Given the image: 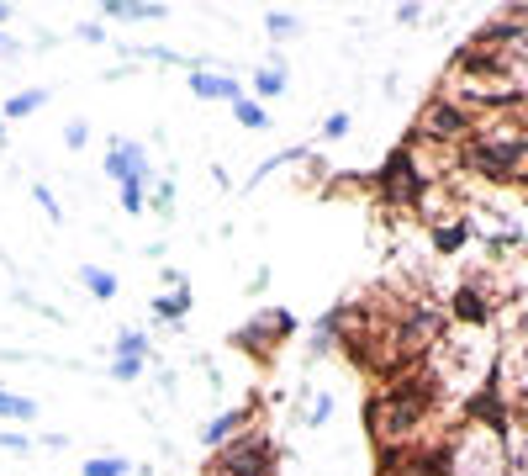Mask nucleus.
Here are the masks:
<instances>
[{
    "instance_id": "nucleus-1",
    "label": "nucleus",
    "mask_w": 528,
    "mask_h": 476,
    "mask_svg": "<svg viewBox=\"0 0 528 476\" xmlns=\"http://www.w3.org/2000/svg\"><path fill=\"white\" fill-rule=\"evenodd\" d=\"M439 476H507V429L460 413L439 434Z\"/></svg>"
},
{
    "instance_id": "nucleus-2",
    "label": "nucleus",
    "mask_w": 528,
    "mask_h": 476,
    "mask_svg": "<svg viewBox=\"0 0 528 476\" xmlns=\"http://www.w3.org/2000/svg\"><path fill=\"white\" fill-rule=\"evenodd\" d=\"M428 191H433V180L423 175V164L412 159L407 143H396V149L386 154V164L370 175V196L391 212H418L428 201Z\"/></svg>"
},
{
    "instance_id": "nucleus-3",
    "label": "nucleus",
    "mask_w": 528,
    "mask_h": 476,
    "mask_svg": "<svg viewBox=\"0 0 528 476\" xmlns=\"http://www.w3.org/2000/svg\"><path fill=\"white\" fill-rule=\"evenodd\" d=\"M470 133H476V117L465 112V106H455L449 96H433L423 101V112H418V122H412V133H407V143H423V149H444V154H460L465 143H470Z\"/></svg>"
},
{
    "instance_id": "nucleus-4",
    "label": "nucleus",
    "mask_w": 528,
    "mask_h": 476,
    "mask_svg": "<svg viewBox=\"0 0 528 476\" xmlns=\"http://www.w3.org/2000/svg\"><path fill=\"white\" fill-rule=\"evenodd\" d=\"M206 476H280V445L270 429H249L233 445H222L206 455Z\"/></svg>"
},
{
    "instance_id": "nucleus-5",
    "label": "nucleus",
    "mask_w": 528,
    "mask_h": 476,
    "mask_svg": "<svg viewBox=\"0 0 528 476\" xmlns=\"http://www.w3.org/2000/svg\"><path fill=\"white\" fill-rule=\"evenodd\" d=\"M296 328H301V318L291 313V307H275V302H264L254 318H243L233 334H228V344L238 355H249V360H275L280 355V344H291L296 339Z\"/></svg>"
},
{
    "instance_id": "nucleus-6",
    "label": "nucleus",
    "mask_w": 528,
    "mask_h": 476,
    "mask_svg": "<svg viewBox=\"0 0 528 476\" xmlns=\"http://www.w3.org/2000/svg\"><path fill=\"white\" fill-rule=\"evenodd\" d=\"M259 408H264L259 392H249L243 402H233V408H222V413L206 418V424H201V445H206V455L222 450V445H233L238 434H249V429L259 424Z\"/></svg>"
},
{
    "instance_id": "nucleus-7",
    "label": "nucleus",
    "mask_w": 528,
    "mask_h": 476,
    "mask_svg": "<svg viewBox=\"0 0 528 476\" xmlns=\"http://www.w3.org/2000/svg\"><path fill=\"white\" fill-rule=\"evenodd\" d=\"M185 85H191V96L196 101H243V96H249V90H243L238 85V75H233V69H217L212 59H206V64H196L191 69V80H185Z\"/></svg>"
},
{
    "instance_id": "nucleus-8",
    "label": "nucleus",
    "mask_w": 528,
    "mask_h": 476,
    "mask_svg": "<svg viewBox=\"0 0 528 476\" xmlns=\"http://www.w3.org/2000/svg\"><path fill=\"white\" fill-rule=\"evenodd\" d=\"M154 318L159 323H175V328L191 318V281H185L180 270H164V291L154 297Z\"/></svg>"
},
{
    "instance_id": "nucleus-9",
    "label": "nucleus",
    "mask_w": 528,
    "mask_h": 476,
    "mask_svg": "<svg viewBox=\"0 0 528 476\" xmlns=\"http://www.w3.org/2000/svg\"><path fill=\"white\" fill-rule=\"evenodd\" d=\"M333 408H338L333 392H312V387H296L291 392V418H296L301 429H328Z\"/></svg>"
},
{
    "instance_id": "nucleus-10",
    "label": "nucleus",
    "mask_w": 528,
    "mask_h": 476,
    "mask_svg": "<svg viewBox=\"0 0 528 476\" xmlns=\"http://www.w3.org/2000/svg\"><path fill=\"white\" fill-rule=\"evenodd\" d=\"M254 90L249 96L254 101H280L291 90V64H286V53H270L264 64H254V80H249Z\"/></svg>"
},
{
    "instance_id": "nucleus-11",
    "label": "nucleus",
    "mask_w": 528,
    "mask_h": 476,
    "mask_svg": "<svg viewBox=\"0 0 528 476\" xmlns=\"http://www.w3.org/2000/svg\"><path fill=\"white\" fill-rule=\"evenodd\" d=\"M169 6L164 0H101V22H122V27H138V22H164Z\"/></svg>"
},
{
    "instance_id": "nucleus-12",
    "label": "nucleus",
    "mask_w": 528,
    "mask_h": 476,
    "mask_svg": "<svg viewBox=\"0 0 528 476\" xmlns=\"http://www.w3.org/2000/svg\"><path fill=\"white\" fill-rule=\"evenodd\" d=\"M470 238H476V223H470V217L460 212V217H449V223H433L428 244H433V254H439V260H455V254L470 244Z\"/></svg>"
},
{
    "instance_id": "nucleus-13",
    "label": "nucleus",
    "mask_w": 528,
    "mask_h": 476,
    "mask_svg": "<svg viewBox=\"0 0 528 476\" xmlns=\"http://www.w3.org/2000/svg\"><path fill=\"white\" fill-rule=\"evenodd\" d=\"M132 149H138V138H122V133L106 143L101 170H106V180H111V186H132Z\"/></svg>"
},
{
    "instance_id": "nucleus-14",
    "label": "nucleus",
    "mask_w": 528,
    "mask_h": 476,
    "mask_svg": "<svg viewBox=\"0 0 528 476\" xmlns=\"http://www.w3.org/2000/svg\"><path fill=\"white\" fill-rule=\"evenodd\" d=\"M507 476H528V413L507 418Z\"/></svg>"
},
{
    "instance_id": "nucleus-15",
    "label": "nucleus",
    "mask_w": 528,
    "mask_h": 476,
    "mask_svg": "<svg viewBox=\"0 0 528 476\" xmlns=\"http://www.w3.org/2000/svg\"><path fill=\"white\" fill-rule=\"evenodd\" d=\"M301 159H312V143H291V149H275L270 159H259V164H254V175L243 180V191H254L259 180H270L275 170H286V164H301Z\"/></svg>"
},
{
    "instance_id": "nucleus-16",
    "label": "nucleus",
    "mask_w": 528,
    "mask_h": 476,
    "mask_svg": "<svg viewBox=\"0 0 528 476\" xmlns=\"http://www.w3.org/2000/svg\"><path fill=\"white\" fill-rule=\"evenodd\" d=\"M328 355H338V302L312 323V339H307V360H328Z\"/></svg>"
},
{
    "instance_id": "nucleus-17",
    "label": "nucleus",
    "mask_w": 528,
    "mask_h": 476,
    "mask_svg": "<svg viewBox=\"0 0 528 476\" xmlns=\"http://www.w3.org/2000/svg\"><path fill=\"white\" fill-rule=\"evenodd\" d=\"M48 101H53V90H43V85L16 90V96H6V106H0V117H6V122H27V117H37V112H43Z\"/></svg>"
},
{
    "instance_id": "nucleus-18",
    "label": "nucleus",
    "mask_w": 528,
    "mask_h": 476,
    "mask_svg": "<svg viewBox=\"0 0 528 476\" xmlns=\"http://www.w3.org/2000/svg\"><path fill=\"white\" fill-rule=\"evenodd\" d=\"M80 286H85L96 302H111V297L122 291V276H117V270H106V265H80Z\"/></svg>"
},
{
    "instance_id": "nucleus-19",
    "label": "nucleus",
    "mask_w": 528,
    "mask_h": 476,
    "mask_svg": "<svg viewBox=\"0 0 528 476\" xmlns=\"http://www.w3.org/2000/svg\"><path fill=\"white\" fill-rule=\"evenodd\" d=\"M0 424H37V402L27 392L0 387Z\"/></svg>"
},
{
    "instance_id": "nucleus-20",
    "label": "nucleus",
    "mask_w": 528,
    "mask_h": 476,
    "mask_svg": "<svg viewBox=\"0 0 528 476\" xmlns=\"http://www.w3.org/2000/svg\"><path fill=\"white\" fill-rule=\"evenodd\" d=\"M233 122L238 127H249V133H270V106L264 101H254V96H243V101H233Z\"/></svg>"
},
{
    "instance_id": "nucleus-21",
    "label": "nucleus",
    "mask_w": 528,
    "mask_h": 476,
    "mask_svg": "<svg viewBox=\"0 0 528 476\" xmlns=\"http://www.w3.org/2000/svg\"><path fill=\"white\" fill-rule=\"evenodd\" d=\"M111 360H148V334L143 328H117V339H111Z\"/></svg>"
},
{
    "instance_id": "nucleus-22",
    "label": "nucleus",
    "mask_w": 528,
    "mask_h": 476,
    "mask_svg": "<svg viewBox=\"0 0 528 476\" xmlns=\"http://www.w3.org/2000/svg\"><path fill=\"white\" fill-rule=\"evenodd\" d=\"M264 32H270L275 43H291V38H301V16L296 11H270L264 16Z\"/></svg>"
},
{
    "instance_id": "nucleus-23",
    "label": "nucleus",
    "mask_w": 528,
    "mask_h": 476,
    "mask_svg": "<svg viewBox=\"0 0 528 476\" xmlns=\"http://www.w3.org/2000/svg\"><path fill=\"white\" fill-rule=\"evenodd\" d=\"M80 476H132V461L127 455H90L80 466Z\"/></svg>"
},
{
    "instance_id": "nucleus-24",
    "label": "nucleus",
    "mask_w": 528,
    "mask_h": 476,
    "mask_svg": "<svg viewBox=\"0 0 528 476\" xmlns=\"http://www.w3.org/2000/svg\"><path fill=\"white\" fill-rule=\"evenodd\" d=\"M148 207L175 212V175H154V186H148Z\"/></svg>"
},
{
    "instance_id": "nucleus-25",
    "label": "nucleus",
    "mask_w": 528,
    "mask_h": 476,
    "mask_svg": "<svg viewBox=\"0 0 528 476\" xmlns=\"http://www.w3.org/2000/svg\"><path fill=\"white\" fill-rule=\"evenodd\" d=\"M349 127H354L349 112H328L323 127H317V143H344V138H349Z\"/></svg>"
},
{
    "instance_id": "nucleus-26",
    "label": "nucleus",
    "mask_w": 528,
    "mask_h": 476,
    "mask_svg": "<svg viewBox=\"0 0 528 476\" xmlns=\"http://www.w3.org/2000/svg\"><path fill=\"white\" fill-rule=\"evenodd\" d=\"M117 201L127 217H143L148 212V186H117Z\"/></svg>"
},
{
    "instance_id": "nucleus-27",
    "label": "nucleus",
    "mask_w": 528,
    "mask_h": 476,
    "mask_svg": "<svg viewBox=\"0 0 528 476\" xmlns=\"http://www.w3.org/2000/svg\"><path fill=\"white\" fill-rule=\"evenodd\" d=\"M85 143H90V122H85V117H69V122H64V149L80 154Z\"/></svg>"
},
{
    "instance_id": "nucleus-28",
    "label": "nucleus",
    "mask_w": 528,
    "mask_h": 476,
    "mask_svg": "<svg viewBox=\"0 0 528 476\" xmlns=\"http://www.w3.org/2000/svg\"><path fill=\"white\" fill-rule=\"evenodd\" d=\"M32 201H37V207H43V212H48V223H59V217H64V207H59V196H53V191L43 186V180H37V186H32Z\"/></svg>"
},
{
    "instance_id": "nucleus-29",
    "label": "nucleus",
    "mask_w": 528,
    "mask_h": 476,
    "mask_svg": "<svg viewBox=\"0 0 528 476\" xmlns=\"http://www.w3.org/2000/svg\"><path fill=\"white\" fill-rule=\"evenodd\" d=\"M74 38H80V43H90V48H96V43H106V22H101V16H85V22H80V27H74Z\"/></svg>"
},
{
    "instance_id": "nucleus-30",
    "label": "nucleus",
    "mask_w": 528,
    "mask_h": 476,
    "mask_svg": "<svg viewBox=\"0 0 528 476\" xmlns=\"http://www.w3.org/2000/svg\"><path fill=\"white\" fill-rule=\"evenodd\" d=\"M148 360H111V381H122V387H132V381L143 376Z\"/></svg>"
},
{
    "instance_id": "nucleus-31",
    "label": "nucleus",
    "mask_w": 528,
    "mask_h": 476,
    "mask_svg": "<svg viewBox=\"0 0 528 476\" xmlns=\"http://www.w3.org/2000/svg\"><path fill=\"white\" fill-rule=\"evenodd\" d=\"M0 450L27 455V450H37V445H32V434H22V429H0Z\"/></svg>"
},
{
    "instance_id": "nucleus-32",
    "label": "nucleus",
    "mask_w": 528,
    "mask_h": 476,
    "mask_svg": "<svg viewBox=\"0 0 528 476\" xmlns=\"http://www.w3.org/2000/svg\"><path fill=\"white\" fill-rule=\"evenodd\" d=\"M396 22H402V27H418V22H423V6H396Z\"/></svg>"
},
{
    "instance_id": "nucleus-33",
    "label": "nucleus",
    "mask_w": 528,
    "mask_h": 476,
    "mask_svg": "<svg viewBox=\"0 0 528 476\" xmlns=\"http://www.w3.org/2000/svg\"><path fill=\"white\" fill-rule=\"evenodd\" d=\"M264 286H270V270H264V265H259V270H254V276H249V297H259V291H264Z\"/></svg>"
},
{
    "instance_id": "nucleus-34",
    "label": "nucleus",
    "mask_w": 528,
    "mask_h": 476,
    "mask_svg": "<svg viewBox=\"0 0 528 476\" xmlns=\"http://www.w3.org/2000/svg\"><path fill=\"white\" fill-rule=\"evenodd\" d=\"M6 22H11V6H0V32H6Z\"/></svg>"
},
{
    "instance_id": "nucleus-35",
    "label": "nucleus",
    "mask_w": 528,
    "mask_h": 476,
    "mask_svg": "<svg viewBox=\"0 0 528 476\" xmlns=\"http://www.w3.org/2000/svg\"><path fill=\"white\" fill-rule=\"evenodd\" d=\"M132 476H154V471H148V466H132Z\"/></svg>"
},
{
    "instance_id": "nucleus-36",
    "label": "nucleus",
    "mask_w": 528,
    "mask_h": 476,
    "mask_svg": "<svg viewBox=\"0 0 528 476\" xmlns=\"http://www.w3.org/2000/svg\"><path fill=\"white\" fill-rule=\"evenodd\" d=\"M0 143H6V117H0Z\"/></svg>"
},
{
    "instance_id": "nucleus-37",
    "label": "nucleus",
    "mask_w": 528,
    "mask_h": 476,
    "mask_svg": "<svg viewBox=\"0 0 528 476\" xmlns=\"http://www.w3.org/2000/svg\"><path fill=\"white\" fill-rule=\"evenodd\" d=\"M0 43H6V32H0Z\"/></svg>"
}]
</instances>
